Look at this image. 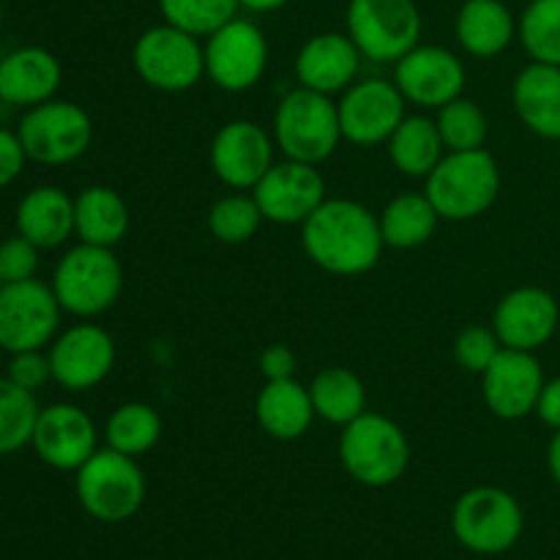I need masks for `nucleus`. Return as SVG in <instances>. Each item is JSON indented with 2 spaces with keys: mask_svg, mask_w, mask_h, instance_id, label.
<instances>
[{
  "mask_svg": "<svg viewBox=\"0 0 560 560\" xmlns=\"http://www.w3.org/2000/svg\"><path fill=\"white\" fill-rule=\"evenodd\" d=\"M52 381L71 394H82L107 381L115 366V339L96 323H77L52 339L47 350Z\"/></svg>",
  "mask_w": 560,
  "mask_h": 560,
  "instance_id": "obj_13",
  "label": "nucleus"
},
{
  "mask_svg": "<svg viewBox=\"0 0 560 560\" xmlns=\"http://www.w3.org/2000/svg\"><path fill=\"white\" fill-rule=\"evenodd\" d=\"M345 25L366 60L397 63L419 47L424 22L416 0H350Z\"/></svg>",
  "mask_w": 560,
  "mask_h": 560,
  "instance_id": "obj_8",
  "label": "nucleus"
},
{
  "mask_svg": "<svg viewBox=\"0 0 560 560\" xmlns=\"http://www.w3.org/2000/svg\"><path fill=\"white\" fill-rule=\"evenodd\" d=\"M63 82V66L49 49L20 47L0 58V102L31 109L49 102Z\"/></svg>",
  "mask_w": 560,
  "mask_h": 560,
  "instance_id": "obj_22",
  "label": "nucleus"
},
{
  "mask_svg": "<svg viewBox=\"0 0 560 560\" xmlns=\"http://www.w3.org/2000/svg\"><path fill=\"white\" fill-rule=\"evenodd\" d=\"M241 9L252 11V14H271V11L284 9L290 0H238Z\"/></svg>",
  "mask_w": 560,
  "mask_h": 560,
  "instance_id": "obj_44",
  "label": "nucleus"
},
{
  "mask_svg": "<svg viewBox=\"0 0 560 560\" xmlns=\"http://www.w3.org/2000/svg\"><path fill=\"white\" fill-rule=\"evenodd\" d=\"M558 323L560 306L556 295L534 284L503 295L492 315V328L503 348L528 350V353H536L556 337Z\"/></svg>",
  "mask_w": 560,
  "mask_h": 560,
  "instance_id": "obj_20",
  "label": "nucleus"
},
{
  "mask_svg": "<svg viewBox=\"0 0 560 560\" xmlns=\"http://www.w3.org/2000/svg\"><path fill=\"white\" fill-rule=\"evenodd\" d=\"M38 410L42 405L36 394L14 386L9 377H0V457L31 446Z\"/></svg>",
  "mask_w": 560,
  "mask_h": 560,
  "instance_id": "obj_32",
  "label": "nucleus"
},
{
  "mask_svg": "<svg viewBox=\"0 0 560 560\" xmlns=\"http://www.w3.org/2000/svg\"><path fill=\"white\" fill-rule=\"evenodd\" d=\"M339 463L364 487H392L410 465V443L402 427L383 413L366 410L339 435Z\"/></svg>",
  "mask_w": 560,
  "mask_h": 560,
  "instance_id": "obj_4",
  "label": "nucleus"
},
{
  "mask_svg": "<svg viewBox=\"0 0 560 560\" xmlns=\"http://www.w3.org/2000/svg\"><path fill=\"white\" fill-rule=\"evenodd\" d=\"M359 47L348 33L326 31L312 36L295 55V80L301 88L334 96L348 91L361 69Z\"/></svg>",
  "mask_w": 560,
  "mask_h": 560,
  "instance_id": "obj_21",
  "label": "nucleus"
},
{
  "mask_svg": "<svg viewBox=\"0 0 560 560\" xmlns=\"http://www.w3.org/2000/svg\"><path fill=\"white\" fill-rule=\"evenodd\" d=\"M394 82L405 102L421 109H441L463 96L468 71L457 52L435 44H419L394 63Z\"/></svg>",
  "mask_w": 560,
  "mask_h": 560,
  "instance_id": "obj_15",
  "label": "nucleus"
},
{
  "mask_svg": "<svg viewBox=\"0 0 560 560\" xmlns=\"http://www.w3.org/2000/svg\"><path fill=\"white\" fill-rule=\"evenodd\" d=\"M145 476L135 457L104 446L74 474L80 506L107 525L126 523L145 503Z\"/></svg>",
  "mask_w": 560,
  "mask_h": 560,
  "instance_id": "obj_6",
  "label": "nucleus"
},
{
  "mask_svg": "<svg viewBox=\"0 0 560 560\" xmlns=\"http://www.w3.org/2000/svg\"><path fill=\"white\" fill-rule=\"evenodd\" d=\"M131 224L129 202L109 186H88L74 197V235L82 244L118 246Z\"/></svg>",
  "mask_w": 560,
  "mask_h": 560,
  "instance_id": "obj_27",
  "label": "nucleus"
},
{
  "mask_svg": "<svg viewBox=\"0 0 560 560\" xmlns=\"http://www.w3.org/2000/svg\"><path fill=\"white\" fill-rule=\"evenodd\" d=\"M60 310L52 284L42 279L0 288V345L5 353L44 350L60 334Z\"/></svg>",
  "mask_w": 560,
  "mask_h": 560,
  "instance_id": "obj_11",
  "label": "nucleus"
},
{
  "mask_svg": "<svg viewBox=\"0 0 560 560\" xmlns=\"http://www.w3.org/2000/svg\"><path fill=\"white\" fill-rule=\"evenodd\" d=\"M547 377L536 353L503 348L481 372V394L490 413L501 421H520L536 413Z\"/></svg>",
  "mask_w": 560,
  "mask_h": 560,
  "instance_id": "obj_19",
  "label": "nucleus"
},
{
  "mask_svg": "<svg viewBox=\"0 0 560 560\" xmlns=\"http://www.w3.org/2000/svg\"><path fill=\"white\" fill-rule=\"evenodd\" d=\"M162 432L164 424L156 408H151L148 402H126L113 410L104 435H107L109 448L140 459L142 454L156 448V443L162 441Z\"/></svg>",
  "mask_w": 560,
  "mask_h": 560,
  "instance_id": "obj_31",
  "label": "nucleus"
},
{
  "mask_svg": "<svg viewBox=\"0 0 560 560\" xmlns=\"http://www.w3.org/2000/svg\"><path fill=\"white\" fill-rule=\"evenodd\" d=\"M5 377L14 386L25 388V392H42L49 381H52V366H49V355L44 350H22V353H9V364H5Z\"/></svg>",
  "mask_w": 560,
  "mask_h": 560,
  "instance_id": "obj_39",
  "label": "nucleus"
},
{
  "mask_svg": "<svg viewBox=\"0 0 560 560\" xmlns=\"http://www.w3.org/2000/svg\"><path fill=\"white\" fill-rule=\"evenodd\" d=\"M386 145L388 159L405 178H427L446 156L435 118H427V115H405Z\"/></svg>",
  "mask_w": 560,
  "mask_h": 560,
  "instance_id": "obj_28",
  "label": "nucleus"
},
{
  "mask_svg": "<svg viewBox=\"0 0 560 560\" xmlns=\"http://www.w3.org/2000/svg\"><path fill=\"white\" fill-rule=\"evenodd\" d=\"M31 446L49 468L77 474L98 452V430L80 405L55 402L38 410Z\"/></svg>",
  "mask_w": 560,
  "mask_h": 560,
  "instance_id": "obj_17",
  "label": "nucleus"
},
{
  "mask_svg": "<svg viewBox=\"0 0 560 560\" xmlns=\"http://www.w3.org/2000/svg\"><path fill=\"white\" fill-rule=\"evenodd\" d=\"M255 416L260 430L273 441H299L310 432L315 416L310 386H301L295 377L288 381H266L255 402Z\"/></svg>",
  "mask_w": 560,
  "mask_h": 560,
  "instance_id": "obj_25",
  "label": "nucleus"
},
{
  "mask_svg": "<svg viewBox=\"0 0 560 560\" xmlns=\"http://www.w3.org/2000/svg\"><path fill=\"white\" fill-rule=\"evenodd\" d=\"M49 284L60 310L91 320L118 304L124 293V266L109 246L80 241L60 257Z\"/></svg>",
  "mask_w": 560,
  "mask_h": 560,
  "instance_id": "obj_3",
  "label": "nucleus"
},
{
  "mask_svg": "<svg viewBox=\"0 0 560 560\" xmlns=\"http://www.w3.org/2000/svg\"><path fill=\"white\" fill-rule=\"evenodd\" d=\"M501 350L503 345L492 326H468L454 339V359L459 361L463 370L474 372V375H481Z\"/></svg>",
  "mask_w": 560,
  "mask_h": 560,
  "instance_id": "obj_37",
  "label": "nucleus"
},
{
  "mask_svg": "<svg viewBox=\"0 0 560 560\" xmlns=\"http://www.w3.org/2000/svg\"><path fill=\"white\" fill-rule=\"evenodd\" d=\"M268 38L244 16H233L206 38V74L228 93L252 91L268 69Z\"/></svg>",
  "mask_w": 560,
  "mask_h": 560,
  "instance_id": "obj_12",
  "label": "nucleus"
},
{
  "mask_svg": "<svg viewBox=\"0 0 560 560\" xmlns=\"http://www.w3.org/2000/svg\"><path fill=\"white\" fill-rule=\"evenodd\" d=\"M337 107L342 137L361 148L388 142V137L408 115L405 113L408 102L399 93L397 82L381 80V77L353 82L348 91H342Z\"/></svg>",
  "mask_w": 560,
  "mask_h": 560,
  "instance_id": "obj_14",
  "label": "nucleus"
},
{
  "mask_svg": "<svg viewBox=\"0 0 560 560\" xmlns=\"http://www.w3.org/2000/svg\"><path fill=\"white\" fill-rule=\"evenodd\" d=\"M435 124L446 151H476V148H485L487 135H490L485 109L465 96L443 104L438 109Z\"/></svg>",
  "mask_w": 560,
  "mask_h": 560,
  "instance_id": "obj_35",
  "label": "nucleus"
},
{
  "mask_svg": "<svg viewBox=\"0 0 560 560\" xmlns=\"http://www.w3.org/2000/svg\"><path fill=\"white\" fill-rule=\"evenodd\" d=\"M14 222L38 249H58L74 235V197L60 186H36L20 200Z\"/></svg>",
  "mask_w": 560,
  "mask_h": 560,
  "instance_id": "obj_24",
  "label": "nucleus"
},
{
  "mask_svg": "<svg viewBox=\"0 0 560 560\" xmlns=\"http://www.w3.org/2000/svg\"><path fill=\"white\" fill-rule=\"evenodd\" d=\"M252 195L266 222L304 224L326 200V178L317 164L284 159L262 175Z\"/></svg>",
  "mask_w": 560,
  "mask_h": 560,
  "instance_id": "obj_18",
  "label": "nucleus"
},
{
  "mask_svg": "<svg viewBox=\"0 0 560 560\" xmlns=\"http://www.w3.org/2000/svg\"><path fill=\"white\" fill-rule=\"evenodd\" d=\"M547 468H550L552 481L560 487V430L552 432L550 446H547Z\"/></svg>",
  "mask_w": 560,
  "mask_h": 560,
  "instance_id": "obj_43",
  "label": "nucleus"
},
{
  "mask_svg": "<svg viewBox=\"0 0 560 560\" xmlns=\"http://www.w3.org/2000/svg\"><path fill=\"white\" fill-rule=\"evenodd\" d=\"M0 288H3V279H0Z\"/></svg>",
  "mask_w": 560,
  "mask_h": 560,
  "instance_id": "obj_47",
  "label": "nucleus"
},
{
  "mask_svg": "<svg viewBox=\"0 0 560 560\" xmlns=\"http://www.w3.org/2000/svg\"><path fill=\"white\" fill-rule=\"evenodd\" d=\"M262 222L266 217H262L255 195H244V191L222 197L208 211V230L222 244H246L260 233Z\"/></svg>",
  "mask_w": 560,
  "mask_h": 560,
  "instance_id": "obj_34",
  "label": "nucleus"
},
{
  "mask_svg": "<svg viewBox=\"0 0 560 560\" xmlns=\"http://www.w3.org/2000/svg\"><path fill=\"white\" fill-rule=\"evenodd\" d=\"M257 366H260L266 381H288V377H295L299 359L288 345H268L257 359Z\"/></svg>",
  "mask_w": 560,
  "mask_h": 560,
  "instance_id": "obj_41",
  "label": "nucleus"
},
{
  "mask_svg": "<svg viewBox=\"0 0 560 560\" xmlns=\"http://www.w3.org/2000/svg\"><path fill=\"white\" fill-rule=\"evenodd\" d=\"M16 135L31 162L44 167H63L85 156L93 142V120L80 104L49 98L25 109Z\"/></svg>",
  "mask_w": 560,
  "mask_h": 560,
  "instance_id": "obj_10",
  "label": "nucleus"
},
{
  "mask_svg": "<svg viewBox=\"0 0 560 560\" xmlns=\"http://www.w3.org/2000/svg\"><path fill=\"white\" fill-rule=\"evenodd\" d=\"M339 107L326 93L295 88L279 102L273 113V142L284 159L320 167L342 142Z\"/></svg>",
  "mask_w": 560,
  "mask_h": 560,
  "instance_id": "obj_5",
  "label": "nucleus"
},
{
  "mask_svg": "<svg viewBox=\"0 0 560 560\" xmlns=\"http://www.w3.org/2000/svg\"><path fill=\"white\" fill-rule=\"evenodd\" d=\"M301 228L310 260L331 277L370 273L386 249L375 213L345 197H326Z\"/></svg>",
  "mask_w": 560,
  "mask_h": 560,
  "instance_id": "obj_1",
  "label": "nucleus"
},
{
  "mask_svg": "<svg viewBox=\"0 0 560 560\" xmlns=\"http://www.w3.org/2000/svg\"><path fill=\"white\" fill-rule=\"evenodd\" d=\"M512 104L525 129L541 140H560V66L530 60L514 77Z\"/></svg>",
  "mask_w": 560,
  "mask_h": 560,
  "instance_id": "obj_23",
  "label": "nucleus"
},
{
  "mask_svg": "<svg viewBox=\"0 0 560 560\" xmlns=\"http://www.w3.org/2000/svg\"><path fill=\"white\" fill-rule=\"evenodd\" d=\"M38 252L42 249L27 238H22L20 233L14 238H5L0 244V279H3V284L36 279Z\"/></svg>",
  "mask_w": 560,
  "mask_h": 560,
  "instance_id": "obj_38",
  "label": "nucleus"
},
{
  "mask_svg": "<svg viewBox=\"0 0 560 560\" xmlns=\"http://www.w3.org/2000/svg\"><path fill=\"white\" fill-rule=\"evenodd\" d=\"M131 60L148 88L184 93L191 91L206 74V44L180 27L162 22L140 33L131 49Z\"/></svg>",
  "mask_w": 560,
  "mask_h": 560,
  "instance_id": "obj_9",
  "label": "nucleus"
},
{
  "mask_svg": "<svg viewBox=\"0 0 560 560\" xmlns=\"http://www.w3.org/2000/svg\"><path fill=\"white\" fill-rule=\"evenodd\" d=\"M162 20L197 38H208L213 31L238 16V0H156Z\"/></svg>",
  "mask_w": 560,
  "mask_h": 560,
  "instance_id": "obj_36",
  "label": "nucleus"
},
{
  "mask_svg": "<svg viewBox=\"0 0 560 560\" xmlns=\"http://www.w3.org/2000/svg\"><path fill=\"white\" fill-rule=\"evenodd\" d=\"M310 397L317 419L348 427L366 413V386L348 366H326L310 383Z\"/></svg>",
  "mask_w": 560,
  "mask_h": 560,
  "instance_id": "obj_29",
  "label": "nucleus"
},
{
  "mask_svg": "<svg viewBox=\"0 0 560 560\" xmlns=\"http://www.w3.org/2000/svg\"><path fill=\"white\" fill-rule=\"evenodd\" d=\"M517 33L530 60L560 66V0H530Z\"/></svg>",
  "mask_w": 560,
  "mask_h": 560,
  "instance_id": "obj_33",
  "label": "nucleus"
},
{
  "mask_svg": "<svg viewBox=\"0 0 560 560\" xmlns=\"http://www.w3.org/2000/svg\"><path fill=\"white\" fill-rule=\"evenodd\" d=\"M452 530L465 550L501 556L523 539L525 514L512 492L501 487H474L454 503Z\"/></svg>",
  "mask_w": 560,
  "mask_h": 560,
  "instance_id": "obj_7",
  "label": "nucleus"
},
{
  "mask_svg": "<svg viewBox=\"0 0 560 560\" xmlns=\"http://www.w3.org/2000/svg\"><path fill=\"white\" fill-rule=\"evenodd\" d=\"M3 355H5V350H3V345H0V370H3Z\"/></svg>",
  "mask_w": 560,
  "mask_h": 560,
  "instance_id": "obj_46",
  "label": "nucleus"
},
{
  "mask_svg": "<svg viewBox=\"0 0 560 560\" xmlns=\"http://www.w3.org/2000/svg\"><path fill=\"white\" fill-rule=\"evenodd\" d=\"M454 31L465 52L487 60L512 47L517 20L503 0H465L457 11Z\"/></svg>",
  "mask_w": 560,
  "mask_h": 560,
  "instance_id": "obj_26",
  "label": "nucleus"
},
{
  "mask_svg": "<svg viewBox=\"0 0 560 560\" xmlns=\"http://www.w3.org/2000/svg\"><path fill=\"white\" fill-rule=\"evenodd\" d=\"M383 233V244L392 246V249H419L427 241L435 235L438 217L435 206L430 202V197L421 191V195H399L388 202L386 208L377 217Z\"/></svg>",
  "mask_w": 560,
  "mask_h": 560,
  "instance_id": "obj_30",
  "label": "nucleus"
},
{
  "mask_svg": "<svg viewBox=\"0 0 560 560\" xmlns=\"http://www.w3.org/2000/svg\"><path fill=\"white\" fill-rule=\"evenodd\" d=\"M3 16H5V11H3V0H0V31H3Z\"/></svg>",
  "mask_w": 560,
  "mask_h": 560,
  "instance_id": "obj_45",
  "label": "nucleus"
},
{
  "mask_svg": "<svg viewBox=\"0 0 560 560\" xmlns=\"http://www.w3.org/2000/svg\"><path fill=\"white\" fill-rule=\"evenodd\" d=\"M277 142L255 120H230L211 142V170L233 191H252L273 167Z\"/></svg>",
  "mask_w": 560,
  "mask_h": 560,
  "instance_id": "obj_16",
  "label": "nucleus"
},
{
  "mask_svg": "<svg viewBox=\"0 0 560 560\" xmlns=\"http://www.w3.org/2000/svg\"><path fill=\"white\" fill-rule=\"evenodd\" d=\"M536 416L541 419V424L550 427L552 432L560 430V375L545 383L539 394V402H536Z\"/></svg>",
  "mask_w": 560,
  "mask_h": 560,
  "instance_id": "obj_42",
  "label": "nucleus"
},
{
  "mask_svg": "<svg viewBox=\"0 0 560 560\" xmlns=\"http://www.w3.org/2000/svg\"><path fill=\"white\" fill-rule=\"evenodd\" d=\"M27 162L31 159H27L20 135L9 129H0V189L14 184Z\"/></svg>",
  "mask_w": 560,
  "mask_h": 560,
  "instance_id": "obj_40",
  "label": "nucleus"
},
{
  "mask_svg": "<svg viewBox=\"0 0 560 560\" xmlns=\"http://www.w3.org/2000/svg\"><path fill=\"white\" fill-rule=\"evenodd\" d=\"M424 195L446 222H470L490 211L501 197V167L487 148L446 151L424 178Z\"/></svg>",
  "mask_w": 560,
  "mask_h": 560,
  "instance_id": "obj_2",
  "label": "nucleus"
}]
</instances>
